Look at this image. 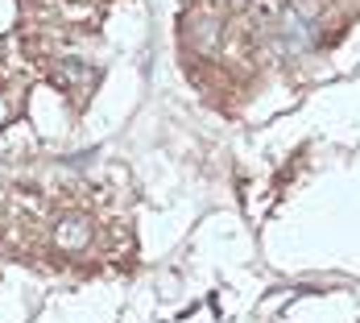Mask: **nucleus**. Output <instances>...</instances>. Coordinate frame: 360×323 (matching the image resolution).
<instances>
[{"instance_id": "3", "label": "nucleus", "mask_w": 360, "mask_h": 323, "mask_svg": "<svg viewBox=\"0 0 360 323\" xmlns=\"http://www.w3.org/2000/svg\"><path fill=\"white\" fill-rule=\"evenodd\" d=\"M8 116H13V104H8V100H4V96H0V125H4V120H8Z\"/></svg>"}, {"instance_id": "2", "label": "nucleus", "mask_w": 360, "mask_h": 323, "mask_svg": "<svg viewBox=\"0 0 360 323\" xmlns=\"http://www.w3.org/2000/svg\"><path fill=\"white\" fill-rule=\"evenodd\" d=\"M54 79H58V87H79V91H87L96 75H91V67H79V63H67V67H63V71L54 75Z\"/></svg>"}, {"instance_id": "1", "label": "nucleus", "mask_w": 360, "mask_h": 323, "mask_svg": "<svg viewBox=\"0 0 360 323\" xmlns=\"http://www.w3.org/2000/svg\"><path fill=\"white\" fill-rule=\"evenodd\" d=\"M58 249H67V253H79V249H87L91 245V236H96V228H91V220L87 215H67L63 224H58Z\"/></svg>"}]
</instances>
